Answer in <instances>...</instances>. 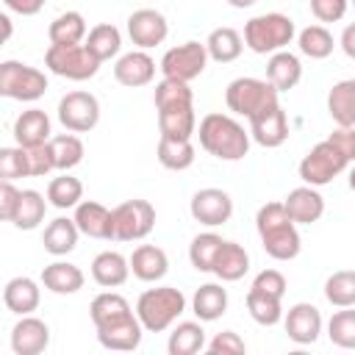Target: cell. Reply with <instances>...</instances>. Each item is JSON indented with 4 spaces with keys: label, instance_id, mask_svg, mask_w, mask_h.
Returning <instances> with one entry per match:
<instances>
[{
    "label": "cell",
    "instance_id": "cell-37",
    "mask_svg": "<svg viewBox=\"0 0 355 355\" xmlns=\"http://www.w3.org/2000/svg\"><path fill=\"white\" fill-rule=\"evenodd\" d=\"M244 302H247L250 316L263 327H272V324H277L283 319V297H275V294H266V291L250 286Z\"/></svg>",
    "mask_w": 355,
    "mask_h": 355
},
{
    "label": "cell",
    "instance_id": "cell-28",
    "mask_svg": "<svg viewBox=\"0 0 355 355\" xmlns=\"http://www.w3.org/2000/svg\"><path fill=\"white\" fill-rule=\"evenodd\" d=\"M78 236H80V227L75 219H67V216H55L53 222H47L44 233H42V244L50 255L61 258L67 252H72L78 247Z\"/></svg>",
    "mask_w": 355,
    "mask_h": 355
},
{
    "label": "cell",
    "instance_id": "cell-38",
    "mask_svg": "<svg viewBox=\"0 0 355 355\" xmlns=\"http://www.w3.org/2000/svg\"><path fill=\"white\" fill-rule=\"evenodd\" d=\"M169 355H194L205 349V330L200 322H178L166 341Z\"/></svg>",
    "mask_w": 355,
    "mask_h": 355
},
{
    "label": "cell",
    "instance_id": "cell-22",
    "mask_svg": "<svg viewBox=\"0 0 355 355\" xmlns=\"http://www.w3.org/2000/svg\"><path fill=\"white\" fill-rule=\"evenodd\" d=\"M14 139L19 147H39L47 144L50 136V116L42 108H28L14 122Z\"/></svg>",
    "mask_w": 355,
    "mask_h": 355
},
{
    "label": "cell",
    "instance_id": "cell-12",
    "mask_svg": "<svg viewBox=\"0 0 355 355\" xmlns=\"http://www.w3.org/2000/svg\"><path fill=\"white\" fill-rule=\"evenodd\" d=\"M189 211H191L194 222H200L205 227H219V225L230 222V216H233V200H230V194L225 189L208 186V189L194 191V197L189 202Z\"/></svg>",
    "mask_w": 355,
    "mask_h": 355
},
{
    "label": "cell",
    "instance_id": "cell-40",
    "mask_svg": "<svg viewBox=\"0 0 355 355\" xmlns=\"http://www.w3.org/2000/svg\"><path fill=\"white\" fill-rule=\"evenodd\" d=\"M47 202L42 191L36 189H22V197H19V208H17V216H14V227L19 230H36L42 222H44V214H47Z\"/></svg>",
    "mask_w": 355,
    "mask_h": 355
},
{
    "label": "cell",
    "instance_id": "cell-18",
    "mask_svg": "<svg viewBox=\"0 0 355 355\" xmlns=\"http://www.w3.org/2000/svg\"><path fill=\"white\" fill-rule=\"evenodd\" d=\"M94 330H97V341L105 349H116V352L139 349L141 336H144V324L139 322L136 313H130V316H125L119 322H111L105 327H94Z\"/></svg>",
    "mask_w": 355,
    "mask_h": 355
},
{
    "label": "cell",
    "instance_id": "cell-25",
    "mask_svg": "<svg viewBox=\"0 0 355 355\" xmlns=\"http://www.w3.org/2000/svg\"><path fill=\"white\" fill-rule=\"evenodd\" d=\"M266 80L277 92H291L302 80V64H300V58L294 53H288V50L272 53L269 61H266Z\"/></svg>",
    "mask_w": 355,
    "mask_h": 355
},
{
    "label": "cell",
    "instance_id": "cell-57",
    "mask_svg": "<svg viewBox=\"0 0 355 355\" xmlns=\"http://www.w3.org/2000/svg\"><path fill=\"white\" fill-rule=\"evenodd\" d=\"M227 6H233V8H250V6H255L258 0H225Z\"/></svg>",
    "mask_w": 355,
    "mask_h": 355
},
{
    "label": "cell",
    "instance_id": "cell-50",
    "mask_svg": "<svg viewBox=\"0 0 355 355\" xmlns=\"http://www.w3.org/2000/svg\"><path fill=\"white\" fill-rule=\"evenodd\" d=\"M19 197H22V191L14 186V180H0V219L14 222L17 208H19Z\"/></svg>",
    "mask_w": 355,
    "mask_h": 355
},
{
    "label": "cell",
    "instance_id": "cell-23",
    "mask_svg": "<svg viewBox=\"0 0 355 355\" xmlns=\"http://www.w3.org/2000/svg\"><path fill=\"white\" fill-rule=\"evenodd\" d=\"M130 272L144 283H158L169 272V258L155 244H139L130 255Z\"/></svg>",
    "mask_w": 355,
    "mask_h": 355
},
{
    "label": "cell",
    "instance_id": "cell-16",
    "mask_svg": "<svg viewBox=\"0 0 355 355\" xmlns=\"http://www.w3.org/2000/svg\"><path fill=\"white\" fill-rule=\"evenodd\" d=\"M72 219L78 222L83 236L100 239V241H114V208H105L97 200H80L75 205Z\"/></svg>",
    "mask_w": 355,
    "mask_h": 355
},
{
    "label": "cell",
    "instance_id": "cell-1",
    "mask_svg": "<svg viewBox=\"0 0 355 355\" xmlns=\"http://www.w3.org/2000/svg\"><path fill=\"white\" fill-rule=\"evenodd\" d=\"M255 230L261 239V247L275 261H294L302 250V239L297 230V222L288 216L283 202H266L255 214Z\"/></svg>",
    "mask_w": 355,
    "mask_h": 355
},
{
    "label": "cell",
    "instance_id": "cell-3",
    "mask_svg": "<svg viewBox=\"0 0 355 355\" xmlns=\"http://www.w3.org/2000/svg\"><path fill=\"white\" fill-rule=\"evenodd\" d=\"M183 311H186V297L175 286L147 288L136 300V316H139V322L144 324L147 333H164V330H169L180 319Z\"/></svg>",
    "mask_w": 355,
    "mask_h": 355
},
{
    "label": "cell",
    "instance_id": "cell-36",
    "mask_svg": "<svg viewBox=\"0 0 355 355\" xmlns=\"http://www.w3.org/2000/svg\"><path fill=\"white\" fill-rule=\"evenodd\" d=\"M47 147H50V158H53V166L58 169V172H69V169H75L80 161H83V141L69 130V133H61V136H53L50 141H47Z\"/></svg>",
    "mask_w": 355,
    "mask_h": 355
},
{
    "label": "cell",
    "instance_id": "cell-41",
    "mask_svg": "<svg viewBox=\"0 0 355 355\" xmlns=\"http://www.w3.org/2000/svg\"><path fill=\"white\" fill-rule=\"evenodd\" d=\"M297 47H300L302 55H308L313 61H322V58H327L333 53L336 39L324 25H308V28H302L297 33Z\"/></svg>",
    "mask_w": 355,
    "mask_h": 355
},
{
    "label": "cell",
    "instance_id": "cell-48",
    "mask_svg": "<svg viewBox=\"0 0 355 355\" xmlns=\"http://www.w3.org/2000/svg\"><path fill=\"white\" fill-rule=\"evenodd\" d=\"M205 347H208V352H214V355H241V352L247 349L244 338H241L236 330H222V333H216Z\"/></svg>",
    "mask_w": 355,
    "mask_h": 355
},
{
    "label": "cell",
    "instance_id": "cell-27",
    "mask_svg": "<svg viewBox=\"0 0 355 355\" xmlns=\"http://www.w3.org/2000/svg\"><path fill=\"white\" fill-rule=\"evenodd\" d=\"M327 114L338 128H355V78H347L330 86Z\"/></svg>",
    "mask_w": 355,
    "mask_h": 355
},
{
    "label": "cell",
    "instance_id": "cell-34",
    "mask_svg": "<svg viewBox=\"0 0 355 355\" xmlns=\"http://www.w3.org/2000/svg\"><path fill=\"white\" fill-rule=\"evenodd\" d=\"M158 164L164 169H172V172H183L194 164V144L191 139H172V136H161L158 139Z\"/></svg>",
    "mask_w": 355,
    "mask_h": 355
},
{
    "label": "cell",
    "instance_id": "cell-26",
    "mask_svg": "<svg viewBox=\"0 0 355 355\" xmlns=\"http://www.w3.org/2000/svg\"><path fill=\"white\" fill-rule=\"evenodd\" d=\"M86 277L80 272V266L69 263V261H53L42 269V286L53 294H78L83 288Z\"/></svg>",
    "mask_w": 355,
    "mask_h": 355
},
{
    "label": "cell",
    "instance_id": "cell-46",
    "mask_svg": "<svg viewBox=\"0 0 355 355\" xmlns=\"http://www.w3.org/2000/svg\"><path fill=\"white\" fill-rule=\"evenodd\" d=\"M327 338L341 349H355V311L341 308L327 322Z\"/></svg>",
    "mask_w": 355,
    "mask_h": 355
},
{
    "label": "cell",
    "instance_id": "cell-45",
    "mask_svg": "<svg viewBox=\"0 0 355 355\" xmlns=\"http://www.w3.org/2000/svg\"><path fill=\"white\" fill-rule=\"evenodd\" d=\"M153 103H155V111L175 108V105H194V94H191L189 83L175 80V78H164V80L155 83Z\"/></svg>",
    "mask_w": 355,
    "mask_h": 355
},
{
    "label": "cell",
    "instance_id": "cell-47",
    "mask_svg": "<svg viewBox=\"0 0 355 355\" xmlns=\"http://www.w3.org/2000/svg\"><path fill=\"white\" fill-rule=\"evenodd\" d=\"M0 178L3 180H17V178H31V155L28 147H3L0 150Z\"/></svg>",
    "mask_w": 355,
    "mask_h": 355
},
{
    "label": "cell",
    "instance_id": "cell-8",
    "mask_svg": "<svg viewBox=\"0 0 355 355\" xmlns=\"http://www.w3.org/2000/svg\"><path fill=\"white\" fill-rule=\"evenodd\" d=\"M347 166H349V158L330 139H324V141L313 144L305 153V158L300 161V178H302V183L319 189V186H327L333 178H338Z\"/></svg>",
    "mask_w": 355,
    "mask_h": 355
},
{
    "label": "cell",
    "instance_id": "cell-20",
    "mask_svg": "<svg viewBox=\"0 0 355 355\" xmlns=\"http://www.w3.org/2000/svg\"><path fill=\"white\" fill-rule=\"evenodd\" d=\"M283 205H286L288 216H291L297 225H313V222H319L322 214H324V197L319 194L316 186H308V183L291 189V191L286 194Z\"/></svg>",
    "mask_w": 355,
    "mask_h": 355
},
{
    "label": "cell",
    "instance_id": "cell-19",
    "mask_svg": "<svg viewBox=\"0 0 355 355\" xmlns=\"http://www.w3.org/2000/svg\"><path fill=\"white\" fill-rule=\"evenodd\" d=\"M114 78H116V83H122L128 89L147 86L155 78V61H153V55L147 50H130V53L116 58Z\"/></svg>",
    "mask_w": 355,
    "mask_h": 355
},
{
    "label": "cell",
    "instance_id": "cell-39",
    "mask_svg": "<svg viewBox=\"0 0 355 355\" xmlns=\"http://www.w3.org/2000/svg\"><path fill=\"white\" fill-rule=\"evenodd\" d=\"M83 44L92 50L94 58H100V61H111V58L119 55V50H122V33H119L116 25H111V22H100V25H94V28L89 31V36H86Z\"/></svg>",
    "mask_w": 355,
    "mask_h": 355
},
{
    "label": "cell",
    "instance_id": "cell-4",
    "mask_svg": "<svg viewBox=\"0 0 355 355\" xmlns=\"http://www.w3.org/2000/svg\"><path fill=\"white\" fill-rule=\"evenodd\" d=\"M294 36H297L294 19L280 11L258 14L244 25V44L258 55H272L277 50H286Z\"/></svg>",
    "mask_w": 355,
    "mask_h": 355
},
{
    "label": "cell",
    "instance_id": "cell-53",
    "mask_svg": "<svg viewBox=\"0 0 355 355\" xmlns=\"http://www.w3.org/2000/svg\"><path fill=\"white\" fill-rule=\"evenodd\" d=\"M327 139L349 158V164H355V128H336Z\"/></svg>",
    "mask_w": 355,
    "mask_h": 355
},
{
    "label": "cell",
    "instance_id": "cell-15",
    "mask_svg": "<svg viewBox=\"0 0 355 355\" xmlns=\"http://www.w3.org/2000/svg\"><path fill=\"white\" fill-rule=\"evenodd\" d=\"M283 327L294 344H313L322 333V313L311 302H294L283 316Z\"/></svg>",
    "mask_w": 355,
    "mask_h": 355
},
{
    "label": "cell",
    "instance_id": "cell-7",
    "mask_svg": "<svg viewBox=\"0 0 355 355\" xmlns=\"http://www.w3.org/2000/svg\"><path fill=\"white\" fill-rule=\"evenodd\" d=\"M47 92V75L22 61H3L0 64V94L19 103H33Z\"/></svg>",
    "mask_w": 355,
    "mask_h": 355
},
{
    "label": "cell",
    "instance_id": "cell-6",
    "mask_svg": "<svg viewBox=\"0 0 355 355\" xmlns=\"http://www.w3.org/2000/svg\"><path fill=\"white\" fill-rule=\"evenodd\" d=\"M277 89L261 78H236L225 89V103L236 116H255L258 111L277 103Z\"/></svg>",
    "mask_w": 355,
    "mask_h": 355
},
{
    "label": "cell",
    "instance_id": "cell-44",
    "mask_svg": "<svg viewBox=\"0 0 355 355\" xmlns=\"http://www.w3.org/2000/svg\"><path fill=\"white\" fill-rule=\"evenodd\" d=\"M47 200L53 208H75L80 200H83V183L72 175H58L47 183Z\"/></svg>",
    "mask_w": 355,
    "mask_h": 355
},
{
    "label": "cell",
    "instance_id": "cell-24",
    "mask_svg": "<svg viewBox=\"0 0 355 355\" xmlns=\"http://www.w3.org/2000/svg\"><path fill=\"white\" fill-rule=\"evenodd\" d=\"M39 300H42V291L33 277H11L3 288V302L17 316L33 313L39 308Z\"/></svg>",
    "mask_w": 355,
    "mask_h": 355
},
{
    "label": "cell",
    "instance_id": "cell-30",
    "mask_svg": "<svg viewBox=\"0 0 355 355\" xmlns=\"http://www.w3.org/2000/svg\"><path fill=\"white\" fill-rule=\"evenodd\" d=\"M191 311L200 322H216L227 311V291L219 283H205L191 297Z\"/></svg>",
    "mask_w": 355,
    "mask_h": 355
},
{
    "label": "cell",
    "instance_id": "cell-29",
    "mask_svg": "<svg viewBox=\"0 0 355 355\" xmlns=\"http://www.w3.org/2000/svg\"><path fill=\"white\" fill-rule=\"evenodd\" d=\"M250 272V252L236 244V241H225L216 261H214V275L222 283H236Z\"/></svg>",
    "mask_w": 355,
    "mask_h": 355
},
{
    "label": "cell",
    "instance_id": "cell-59",
    "mask_svg": "<svg viewBox=\"0 0 355 355\" xmlns=\"http://www.w3.org/2000/svg\"><path fill=\"white\" fill-rule=\"evenodd\" d=\"M349 3H352V6H355V0H349Z\"/></svg>",
    "mask_w": 355,
    "mask_h": 355
},
{
    "label": "cell",
    "instance_id": "cell-11",
    "mask_svg": "<svg viewBox=\"0 0 355 355\" xmlns=\"http://www.w3.org/2000/svg\"><path fill=\"white\" fill-rule=\"evenodd\" d=\"M58 122L72 133H89L100 122V100L92 92H67L58 100Z\"/></svg>",
    "mask_w": 355,
    "mask_h": 355
},
{
    "label": "cell",
    "instance_id": "cell-54",
    "mask_svg": "<svg viewBox=\"0 0 355 355\" xmlns=\"http://www.w3.org/2000/svg\"><path fill=\"white\" fill-rule=\"evenodd\" d=\"M3 3H6L8 11H14L19 17H33V14H39L44 8L47 0H3Z\"/></svg>",
    "mask_w": 355,
    "mask_h": 355
},
{
    "label": "cell",
    "instance_id": "cell-14",
    "mask_svg": "<svg viewBox=\"0 0 355 355\" xmlns=\"http://www.w3.org/2000/svg\"><path fill=\"white\" fill-rule=\"evenodd\" d=\"M250 136L255 144H261L266 150H275L288 139V119H286V111L280 108V103L250 116Z\"/></svg>",
    "mask_w": 355,
    "mask_h": 355
},
{
    "label": "cell",
    "instance_id": "cell-51",
    "mask_svg": "<svg viewBox=\"0 0 355 355\" xmlns=\"http://www.w3.org/2000/svg\"><path fill=\"white\" fill-rule=\"evenodd\" d=\"M252 288H261V291H266V294L283 297L286 288H288V283H286V275H283V272H277V269H263V272L255 275Z\"/></svg>",
    "mask_w": 355,
    "mask_h": 355
},
{
    "label": "cell",
    "instance_id": "cell-21",
    "mask_svg": "<svg viewBox=\"0 0 355 355\" xmlns=\"http://www.w3.org/2000/svg\"><path fill=\"white\" fill-rule=\"evenodd\" d=\"M130 275V258H125L122 252L116 250H103L94 255L92 261V277L97 286L103 288H116L128 280Z\"/></svg>",
    "mask_w": 355,
    "mask_h": 355
},
{
    "label": "cell",
    "instance_id": "cell-35",
    "mask_svg": "<svg viewBox=\"0 0 355 355\" xmlns=\"http://www.w3.org/2000/svg\"><path fill=\"white\" fill-rule=\"evenodd\" d=\"M47 36H50V44H80V42H86L89 31H86L83 14L80 11H64V14H58L50 22Z\"/></svg>",
    "mask_w": 355,
    "mask_h": 355
},
{
    "label": "cell",
    "instance_id": "cell-13",
    "mask_svg": "<svg viewBox=\"0 0 355 355\" xmlns=\"http://www.w3.org/2000/svg\"><path fill=\"white\" fill-rule=\"evenodd\" d=\"M169 33V22L161 11L155 8H136L128 17V36L139 50H150L155 44H161Z\"/></svg>",
    "mask_w": 355,
    "mask_h": 355
},
{
    "label": "cell",
    "instance_id": "cell-56",
    "mask_svg": "<svg viewBox=\"0 0 355 355\" xmlns=\"http://www.w3.org/2000/svg\"><path fill=\"white\" fill-rule=\"evenodd\" d=\"M0 25H3V42H8V36H11V19H8V14H0Z\"/></svg>",
    "mask_w": 355,
    "mask_h": 355
},
{
    "label": "cell",
    "instance_id": "cell-9",
    "mask_svg": "<svg viewBox=\"0 0 355 355\" xmlns=\"http://www.w3.org/2000/svg\"><path fill=\"white\" fill-rule=\"evenodd\" d=\"M208 47L205 42H183L178 47H169L164 55H161V64L158 69L164 72V78H175V80H183V83H191L194 78H200L205 72V64H208Z\"/></svg>",
    "mask_w": 355,
    "mask_h": 355
},
{
    "label": "cell",
    "instance_id": "cell-17",
    "mask_svg": "<svg viewBox=\"0 0 355 355\" xmlns=\"http://www.w3.org/2000/svg\"><path fill=\"white\" fill-rule=\"evenodd\" d=\"M50 347V327L39 316H22L11 327V349L14 355H42Z\"/></svg>",
    "mask_w": 355,
    "mask_h": 355
},
{
    "label": "cell",
    "instance_id": "cell-31",
    "mask_svg": "<svg viewBox=\"0 0 355 355\" xmlns=\"http://www.w3.org/2000/svg\"><path fill=\"white\" fill-rule=\"evenodd\" d=\"M158 130H161V136H172V139H191V133H197L194 105L161 108V111H158Z\"/></svg>",
    "mask_w": 355,
    "mask_h": 355
},
{
    "label": "cell",
    "instance_id": "cell-55",
    "mask_svg": "<svg viewBox=\"0 0 355 355\" xmlns=\"http://www.w3.org/2000/svg\"><path fill=\"white\" fill-rule=\"evenodd\" d=\"M338 44H341L344 55L355 61V22H349V25L341 31V39H338Z\"/></svg>",
    "mask_w": 355,
    "mask_h": 355
},
{
    "label": "cell",
    "instance_id": "cell-10",
    "mask_svg": "<svg viewBox=\"0 0 355 355\" xmlns=\"http://www.w3.org/2000/svg\"><path fill=\"white\" fill-rule=\"evenodd\" d=\"M155 227V208L147 200H125L114 208V241H141Z\"/></svg>",
    "mask_w": 355,
    "mask_h": 355
},
{
    "label": "cell",
    "instance_id": "cell-49",
    "mask_svg": "<svg viewBox=\"0 0 355 355\" xmlns=\"http://www.w3.org/2000/svg\"><path fill=\"white\" fill-rule=\"evenodd\" d=\"M349 8V0H311V14L319 22H338L344 19Z\"/></svg>",
    "mask_w": 355,
    "mask_h": 355
},
{
    "label": "cell",
    "instance_id": "cell-52",
    "mask_svg": "<svg viewBox=\"0 0 355 355\" xmlns=\"http://www.w3.org/2000/svg\"><path fill=\"white\" fill-rule=\"evenodd\" d=\"M28 155H31V178H44L50 175L55 166H53V158H50V147L47 144H39V147H28Z\"/></svg>",
    "mask_w": 355,
    "mask_h": 355
},
{
    "label": "cell",
    "instance_id": "cell-5",
    "mask_svg": "<svg viewBox=\"0 0 355 355\" xmlns=\"http://www.w3.org/2000/svg\"><path fill=\"white\" fill-rule=\"evenodd\" d=\"M100 58L92 55V50L80 44H50L44 50V67L67 80H89L100 69Z\"/></svg>",
    "mask_w": 355,
    "mask_h": 355
},
{
    "label": "cell",
    "instance_id": "cell-33",
    "mask_svg": "<svg viewBox=\"0 0 355 355\" xmlns=\"http://www.w3.org/2000/svg\"><path fill=\"white\" fill-rule=\"evenodd\" d=\"M205 47H208V55L219 64H230L241 55L244 50V36L236 31V28H214L205 39Z\"/></svg>",
    "mask_w": 355,
    "mask_h": 355
},
{
    "label": "cell",
    "instance_id": "cell-2",
    "mask_svg": "<svg viewBox=\"0 0 355 355\" xmlns=\"http://www.w3.org/2000/svg\"><path fill=\"white\" fill-rule=\"evenodd\" d=\"M200 147L219 161H241L250 153V130L230 114H205L197 128Z\"/></svg>",
    "mask_w": 355,
    "mask_h": 355
},
{
    "label": "cell",
    "instance_id": "cell-58",
    "mask_svg": "<svg viewBox=\"0 0 355 355\" xmlns=\"http://www.w3.org/2000/svg\"><path fill=\"white\" fill-rule=\"evenodd\" d=\"M349 189H352V191H355V166H352V169H349Z\"/></svg>",
    "mask_w": 355,
    "mask_h": 355
},
{
    "label": "cell",
    "instance_id": "cell-42",
    "mask_svg": "<svg viewBox=\"0 0 355 355\" xmlns=\"http://www.w3.org/2000/svg\"><path fill=\"white\" fill-rule=\"evenodd\" d=\"M222 244H225V239L216 236V233H211V230L208 233H197L191 239V244H189V261H191V266L197 272H214V261H216Z\"/></svg>",
    "mask_w": 355,
    "mask_h": 355
},
{
    "label": "cell",
    "instance_id": "cell-43",
    "mask_svg": "<svg viewBox=\"0 0 355 355\" xmlns=\"http://www.w3.org/2000/svg\"><path fill=\"white\" fill-rule=\"evenodd\" d=\"M324 300L336 308H355V269H338L324 280Z\"/></svg>",
    "mask_w": 355,
    "mask_h": 355
},
{
    "label": "cell",
    "instance_id": "cell-32",
    "mask_svg": "<svg viewBox=\"0 0 355 355\" xmlns=\"http://www.w3.org/2000/svg\"><path fill=\"white\" fill-rule=\"evenodd\" d=\"M130 313H133L130 311V302L122 294H116V291H103L89 305V316H92V324L94 327H105V324L119 322V319H125Z\"/></svg>",
    "mask_w": 355,
    "mask_h": 355
}]
</instances>
